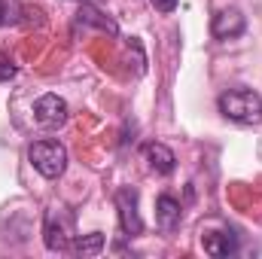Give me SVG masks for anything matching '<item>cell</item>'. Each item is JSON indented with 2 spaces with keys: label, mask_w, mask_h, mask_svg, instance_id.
<instances>
[{
  "label": "cell",
  "mask_w": 262,
  "mask_h": 259,
  "mask_svg": "<svg viewBox=\"0 0 262 259\" xmlns=\"http://www.w3.org/2000/svg\"><path fill=\"white\" fill-rule=\"evenodd\" d=\"M216 107L226 119L238 125H259L262 122V95L253 89H229L216 98Z\"/></svg>",
  "instance_id": "obj_1"
},
{
  "label": "cell",
  "mask_w": 262,
  "mask_h": 259,
  "mask_svg": "<svg viewBox=\"0 0 262 259\" xmlns=\"http://www.w3.org/2000/svg\"><path fill=\"white\" fill-rule=\"evenodd\" d=\"M76 238V226H73V213L67 210L64 204H52L46 210L43 220V244L52 253H67L70 244Z\"/></svg>",
  "instance_id": "obj_2"
},
{
  "label": "cell",
  "mask_w": 262,
  "mask_h": 259,
  "mask_svg": "<svg viewBox=\"0 0 262 259\" xmlns=\"http://www.w3.org/2000/svg\"><path fill=\"white\" fill-rule=\"evenodd\" d=\"M28 162L34 165V171L46 180H58L67 171V149L58 140H37L28 149Z\"/></svg>",
  "instance_id": "obj_3"
},
{
  "label": "cell",
  "mask_w": 262,
  "mask_h": 259,
  "mask_svg": "<svg viewBox=\"0 0 262 259\" xmlns=\"http://www.w3.org/2000/svg\"><path fill=\"white\" fill-rule=\"evenodd\" d=\"M67 116H70L67 101L58 98V95H40V98L34 101V119H37L40 128H49V131L61 128L67 122Z\"/></svg>",
  "instance_id": "obj_4"
},
{
  "label": "cell",
  "mask_w": 262,
  "mask_h": 259,
  "mask_svg": "<svg viewBox=\"0 0 262 259\" xmlns=\"http://www.w3.org/2000/svg\"><path fill=\"white\" fill-rule=\"evenodd\" d=\"M116 210H119V229L134 238L143 232V220H140V210H137V189L131 186H122L116 192Z\"/></svg>",
  "instance_id": "obj_5"
},
{
  "label": "cell",
  "mask_w": 262,
  "mask_h": 259,
  "mask_svg": "<svg viewBox=\"0 0 262 259\" xmlns=\"http://www.w3.org/2000/svg\"><path fill=\"white\" fill-rule=\"evenodd\" d=\"M244 31H247V18H244V12L235 9V6L220 9V12L213 15V21H210V34H213L216 40H235V37H241Z\"/></svg>",
  "instance_id": "obj_6"
},
{
  "label": "cell",
  "mask_w": 262,
  "mask_h": 259,
  "mask_svg": "<svg viewBox=\"0 0 262 259\" xmlns=\"http://www.w3.org/2000/svg\"><path fill=\"white\" fill-rule=\"evenodd\" d=\"M201 247H204V253L207 256H232L235 250H238V235H235V229H229V226H223V229H216V232H204L201 229Z\"/></svg>",
  "instance_id": "obj_7"
},
{
  "label": "cell",
  "mask_w": 262,
  "mask_h": 259,
  "mask_svg": "<svg viewBox=\"0 0 262 259\" xmlns=\"http://www.w3.org/2000/svg\"><path fill=\"white\" fill-rule=\"evenodd\" d=\"M183 223V207L174 195H159L156 198V226L162 232H174Z\"/></svg>",
  "instance_id": "obj_8"
},
{
  "label": "cell",
  "mask_w": 262,
  "mask_h": 259,
  "mask_svg": "<svg viewBox=\"0 0 262 259\" xmlns=\"http://www.w3.org/2000/svg\"><path fill=\"white\" fill-rule=\"evenodd\" d=\"M76 28H98L101 34H110V37L119 34V25H116L110 15H104L98 6H92V3H82V6H79V12H76Z\"/></svg>",
  "instance_id": "obj_9"
},
{
  "label": "cell",
  "mask_w": 262,
  "mask_h": 259,
  "mask_svg": "<svg viewBox=\"0 0 262 259\" xmlns=\"http://www.w3.org/2000/svg\"><path fill=\"white\" fill-rule=\"evenodd\" d=\"M143 156H146L149 168H152L156 174H162V177H168V174L177 168V156H174V149L165 146V143H159V140L146 143V146H143Z\"/></svg>",
  "instance_id": "obj_10"
},
{
  "label": "cell",
  "mask_w": 262,
  "mask_h": 259,
  "mask_svg": "<svg viewBox=\"0 0 262 259\" xmlns=\"http://www.w3.org/2000/svg\"><path fill=\"white\" fill-rule=\"evenodd\" d=\"M104 244H107V238H104L101 232L76 235V238H73V244H70V253H76V256H98V253L104 250Z\"/></svg>",
  "instance_id": "obj_11"
},
{
  "label": "cell",
  "mask_w": 262,
  "mask_h": 259,
  "mask_svg": "<svg viewBox=\"0 0 262 259\" xmlns=\"http://www.w3.org/2000/svg\"><path fill=\"white\" fill-rule=\"evenodd\" d=\"M21 6L15 3V0H0V28L3 25H18L21 21Z\"/></svg>",
  "instance_id": "obj_12"
},
{
  "label": "cell",
  "mask_w": 262,
  "mask_h": 259,
  "mask_svg": "<svg viewBox=\"0 0 262 259\" xmlns=\"http://www.w3.org/2000/svg\"><path fill=\"white\" fill-rule=\"evenodd\" d=\"M15 73H18L15 61H12L9 55H0V82H9V79H15Z\"/></svg>",
  "instance_id": "obj_13"
},
{
  "label": "cell",
  "mask_w": 262,
  "mask_h": 259,
  "mask_svg": "<svg viewBox=\"0 0 262 259\" xmlns=\"http://www.w3.org/2000/svg\"><path fill=\"white\" fill-rule=\"evenodd\" d=\"M149 3H152V9H156V12H165V15H168V12H174V9H177V3H180V0H149Z\"/></svg>",
  "instance_id": "obj_14"
}]
</instances>
